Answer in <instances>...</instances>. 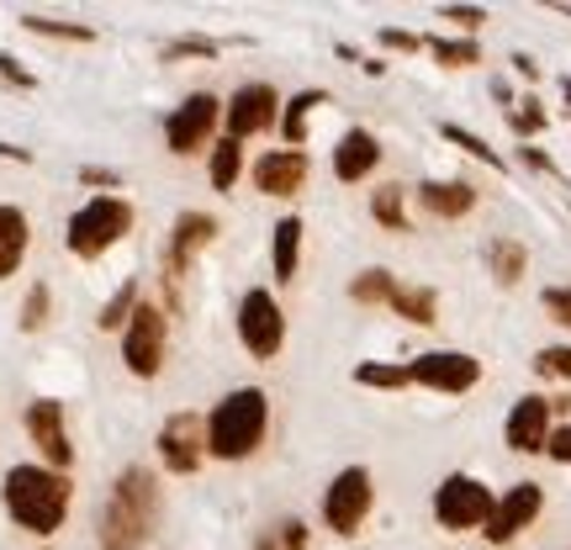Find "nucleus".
Returning a JSON list of instances; mask_svg holds the SVG:
<instances>
[{
  "instance_id": "nucleus-33",
  "label": "nucleus",
  "mask_w": 571,
  "mask_h": 550,
  "mask_svg": "<svg viewBox=\"0 0 571 550\" xmlns=\"http://www.w3.org/2000/svg\"><path fill=\"white\" fill-rule=\"evenodd\" d=\"M355 381H360V386H381V392H397V386H413V376H407V366H381V360H366V366H355Z\"/></svg>"
},
{
  "instance_id": "nucleus-9",
  "label": "nucleus",
  "mask_w": 571,
  "mask_h": 550,
  "mask_svg": "<svg viewBox=\"0 0 571 550\" xmlns=\"http://www.w3.org/2000/svg\"><path fill=\"white\" fill-rule=\"evenodd\" d=\"M238 339H243V349L254 360H275L281 355V344H286V312H281V302L270 297L265 286L243 291V302H238Z\"/></svg>"
},
{
  "instance_id": "nucleus-37",
  "label": "nucleus",
  "mask_w": 571,
  "mask_h": 550,
  "mask_svg": "<svg viewBox=\"0 0 571 550\" xmlns=\"http://www.w3.org/2000/svg\"><path fill=\"white\" fill-rule=\"evenodd\" d=\"M43 323H48V286L37 280L33 291H27V302H22V328H27V334H37Z\"/></svg>"
},
{
  "instance_id": "nucleus-35",
  "label": "nucleus",
  "mask_w": 571,
  "mask_h": 550,
  "mask_svg": "<svg viewBox=\"0 0 571 550\" xmlns=\"http://www.w3.org/2000/svg\"><path fill=\"white\" fill-rule=\"evenodd\" d=\"M535 371L539 376H556V381H571V344H550L535 355Z\"/></svg>"
},
{
  "instance_id": "nucleus-29",
  "label": "nucleus",
  "mask_w": 571,
  "mask_h": 550,
  "mask_svg": "<svg viewBox=\"0 0 571 550\" xmlns=\"http://www.w3.org/2000/svg\"><path fill=\"white\" fill-rule=\"evenodd\" d=\"M429 53H435L444 69H466V64H481V48H476V37H429L424 43Z\"/></svg>"
},
{
  "instance_id": "nucleus-16",
  "label": "nucleus",
  "mask_w": 571,
  "mask_h": 550,
  "mask_svg": "<svg viewBox=\"0 0 571 550\" xmlns=\"http://www.w3.org/2000/svg\"><path fill=\"white\" fill-rule=\"evenodd\" d=\"M307 180V154L302 148H270L254 159V191L260 196H275V202H286V196H297Z\"/></svg>"
},
{
  "instance_id": "nucleus-22",
  "label": "nucleus",
  "mask_w": 571,
  "mask_h": 550,
  "mask_svg": "<svg viewBox=\"0 0 571 550\" xmlns=\"http://www.w3.org/2000/svg\"><path fill=\"white\" fill-rule=\"evenodd\" d=\"M386 308L397 312V318H407V323H418V328H435L439 323V297L429 286H397Z\"/></svg>"
},
{
  "instance_id": "nucleus-7",
  "label": "nucleus",
  "mask_w": 571,
  "mask_h": 550,
  "mask_svg": "<svg viewBox=\"0 0 571 550\" xmlns=\"http://www.w3.org/2000/svg\"><path fill=\"white\" fill-rule=\"evenodd\" d=\"M165 344H169L165 308L138 302V312L128 318V328H122V360H128V371L138 381H154L165 371Z\"/></svg>"
},
{
  "instance_id": "nucleus-18",
  "label": "nucleus",
  "mask_w": 571,
  "mask_h": 550,
  "mask_svg": "<svg viewBox=\"0 0 571 550\" xmlns=\"http://www.w3.org/2000/svg\"><path fill=\"white\" fill-rule=\"evenodd\" d=\"M381 165V143L370 128H349V133L338 138L334 148V175L344 186H355V180H370V170Z\"/></svg>"
},
{
  "instance_id": "nucleus-34",
  "label": "nucleus",
  "mask_w": 571,
  "mask_h": 550,
  "mask_svg": "<svg viewBox=\"0 0 571 550\" xmlns=\"http://www.w3.org/2000/svg\"><path fill=\"white\" fill-rule=\"evenodd\" d=\"M545 122H550V117H545V106H539L535 96H524L519 106H508V128H513L519 138H535Z\"/></svg>"
},
{
  "instance_id": "nucleus-46",
  "label": "nucleus",
  "mask_w": 571,
  "mask_h": 550,
  "mask_svg": "<svg viewBox=\"0 0 571 550\" xmlns=\"http://www.w3.org/2000/svg\"><path fill=\"white\" fill-rule=\"evenodd\" d=\"M0 159H22V165H27L33 154H27V148H16V143H0Z\"/></svg>"
},
{
  "instance_id": "nucleus-23",
  "label": "nucleus",
  "mask_w": 571,
  "mask_h": 550,
  "mask_svg": "<svg viewBox=\"0 0 571 550\" xmlns=\"http://www.w3.org/2000/svg\"><path fill=\"white\" fill-rule=\"evenodd\" d=\"M323 101H329V91H302V96H292V101L281 106V138H286V148H302L307 143V117Z\"/></svg>"
},
{
  "instance_id": "nucleus-8",
  "label": "nucleus",
  "mask_w": 571,
  "mask_h": 550,
  "mask_svg": "<svg viewBox=\"0 0 571 550\" xmlns=\"http://www.w3.org/2000/svg\"><path fill=\"white\" fill-rule=\"evenodd\" d=\"M370 503H376V481H370V471L366 466H344V471L329 481V492H323V524L349 540V535L366 524Z\"/></svg>"
},
{
  "instance_id": "nucleus-32",
  "label": "nucleus",
  "mask_w": 571,
  "mask_h": 550,
  "mask_svg": "<svg viewBox=\"0 0 571 550\" xmlns=\"http://www.w3.org/2000/svg\"><path fill=\"white\" fill-rule=\"evenodd\" d=\"M22 27L27 33H43V37H64V43H91L96 37V27H85V22H53V16H22Z\"/></svg>"
},
{
  "instance_id": "nucleus-13",
  "label": "nucleus",
  "mask_w": 571,
  "mask_h": 550,
  "mask_svg": "<svg viewBox=\"0 0 571 550\" xmlns=\"http://www.w3.org/2000/svg\"><path fill=\"white\" fill-rule=\"evenodd\" d=\"M22 423H27V440L37 445L43 466H53V471H69V466H74V445H69V429H64V403L37 397V403H27Z\"/></svg>"
},
{
  "instance_id": "nucleus-45",
  "label": "nucleus",
  "mask_w": 571,
  "mask_h": 550,
  "mask_svg": "<svg viewBox=\"0 0 571 550\" xmlns=\"http://www.w3.org/2000/svg\"><path fill=\"white\" fill-rule=\"evenodd\" d=\"M524 165H535V170H545V175H556V165H550L539 148H524Z\"/></svg>"
},
{
  "instance_id": "nucleus-11",
  "label": "nucleus",
  "mask_w": 571,
  "mask_h": 550,
  "mask_svg": "<svg viewBox=\"0 0 571 550\" xmlns=\"http://www.w3.org/2000/svg\"><path fill=\"white\" fill-rule=\"evenodd\" d=\"M223 122H228L234 143L265 133V128H281V96H275V85H265V80L238 85L234 96H228V106H223Z\"/></svg>"
},
{
  "instance_id": "nucleus-28",
  "label": "nucleus",
  "mask_w": 571,
  "mask_h": 550,
  "mask_svg": "<svg viewBox=\"0 0 571 550\" xmlns=\"http://www.w3.org/2000/svg\"><path fill=\"white\" fill-rule=\"evenodd\" d=\"M138 302H143V297H138V280H122V291H117V297H106L102 318H96V328H102V334H117V328H128V318L138 312Z\"/></svg>"
},
{
  "instance_id": "nucleus-6",
  "label": "nucleus",
  "mask_w": 571,
  "mask_h": 550,
  "mask_svg": "<svg viewBox=\"0 0 571 550\" xmlns=\"http://www.w3.org/2000/svg\"><path fill=\"white\" fill-rule=\"evenodd\" d=\"M492 509H498V498H492V487L487 481L466 477V471H455V477L439 481L435 492V518L444 524V529H487V518H492Z\"/></svg>"
},
{
  "instance_id": "nucleus-44",
  "label": "nucleus",
  "mask_w": 571,
  "mask_h": 550,
  "mask_svg": "<svg viewBox=\"0 0 571 550\" xmlns=\"http://www.w3.org/2000/svg\"><path fill=\"white\" fill-rule=\"evenodd\" d=\"M513 69H519L524 80H539V64H535V59H530V53H513Z\"/></svg>"
},
{
  "instance_id": "nucleus-3",
  "label": "nucleus",
  "mask_w": 571,
  "mask_h": 550,
  "mask_svg": "<svg viewBox=\"0 0 571 550\" xmlns=\"http://www.w3.org/2000/svg\"><path fill=\"white\" fill-rule=\"evenodd\" d=\"M265 429H270V397L260 386H238L206 418V455L212 461H249L265 445Z\"/></svg>"
},
{
  "instance_id": "nucleus-1",
  "label": "nucleus",
  "mask_w": 571,
  "mask_h": 550,
  "mask_svg": "<svg viewBox=\"0 0 571 550\" xmlns=\"http://www.w3.org/2000/svg\"><path fill=\"white\" fill-rule=\"evenodd\" d=\"M154 518H159V481L148 466H128L106 492L96 540H102V550H138L148 540Z\"/></svg>"
},
{
  "instance_id": "nucleus-12",
  "label": "nucleus",
  "mask_w": 571,
  "mask_h": 550,
  "mask_svg": "<svg viewBox=\"0 0 571 550\" xmlns=\"http://www.w3.org/2000/svg\"><path fill=\"white\" fill-rule=\"evenodd\" d=\"M407 376L429 392H471L481 381V360L466 349H429V355L407 360Z\"/></svg>"
},
{
  "instance_id": "nucleus-40",
  "label": "nucleus",
  "mask_w": 571,
  "mask_h": 550,
  "mask_svg": "<svg viewBox=\"0 0 571 550\" xmlns=\"http://www.w3.org/2000/svg\"><path fill=\"white\" fill-rule=\"evenodd\" d=\"M381 48H392V53H418V48H424V37L403 33V27H381Z\"/></svg>"
},
{
  "instance_id": "nucleus-39",
  "label": "nucleus",
  "mask_w": 571,
  "mask_h": 550,
  "mask_svg": "<svg viewBox=\"0 0 571 550\" xmlns=\"http://www.w3.org/2000/svg\"><path fill=\"white\" fill-rule=\"evenodd\" d=\"M439 16H444V22H455L461 33H476V27L487 22V11H481V5H444Z\"/></svg>"
},
{
  "instance_id": "nucleus-4",
  "label": "nucleus",
  "mask_w": 571,
  "mask_h": 550,
  "mask_svg": "<svg viewBox=\"0 0 571 550\" xmlns=\"http://www.w3.org/2000/svg\"><path fill=\"white\" fill-rule=\"evenodd\" d=\"M133 234V202L128 196H91L69 217L64 243L74 260H102L111 243H122Z\"/></svg>"
},
{
  "instance_id": "nucleus-36",
  "label": "nucleus",
  "mask_w": 571,
  "mask_h": 550,
  "mask_svg": "<svg viewBox=\"0 0 571 550\" xmlns=\"http://www.w3.org/2000/svg\"><path fill=\"white\" fill-rule=\"evenodd\" d=\"M165 59H217V43H212V37H175V43H169L165 48Z\"/></svg>"
},
{
  "instance_id": "nucleus-21",
  "label": "nucleus",
  "mask_w": 571,
  "mask_h": 550,
  "mask_svg": "<svg viewBox=\"0 0 571 550\" xmlns=\"http://www.w3.org/2000/svg\"><path fill=\"white\" fill-rule=\"evenodd\" d=\"M297 260H302V217L286 212V217L275 223V239H270V271H275V280H292V275H297Z\"/></svg>"
},
{
  "instance_id": "nucleus-42",
  "label": "nucleus",
  "mask_w": 571,
  "mask_h": 550,
  "mask_svg": "<svg viewBox=\"0 0 571 550\" xmlns=\"http://www.w3.org/2000/svg\"><path fill=\"white\" fill-rule=\"evenodd\" d=\"M545 455H550V461H561V466H571V423L550 429V445H545Z\"/></svg>"
},
{
  "instance_id": "nucleus-15",
  "label": "nucleus",
  "mask_w": 571,
  "mask_h": 550,
  "mask_svg": "<svg viewBox=\"0 0 571 550\" xmlns=\"http://www.w3.org/2000/svg\"><path fill=\"white\" fill-rule=\"evenodd\" d=\"M206 455V423L197 412H175L165 429H159V466L175 477H191Z\"/></svg>"
},
{
  "instance_id": "nucleus-43",
  "label": "nucleus",
  "mask_w": 571,
  "mask_h": 550,
  "mask_svg": "<svg viewBox=\"0 0 571 550\" xmlns=\"http://www.w3.org/2000/svg\"><path fill=\"white\" fill-rule=\"evenodd\" d=\"M80 186H106V191H122V175H117V170H96V165H85V170H80Z\"/></svg>"
},
{
  "instance_id": "nucleus-19",
  "label": "nucleus",
  "mask_w": 571,
  "mask_h": 550,
  "mask_svg": "<svg viewBox=\"0 0 571 550\" xmlns=\"http://www.w3.org/2000/svg\"><path fill=\"white\" fill-rule=\"evenodd\" d=\"M418 206H424L429 217L455 223V217H466L471 206H476V186H471V180H424V186H418Z\"/></svg>"
},
{
  "instance_id": "nucleus-25",
  "label": "nucleus",
  "mask_w": 571,
  "mask_h": 550,
  "mask_svg": "<svg viewBox=\"0 0 571 550\" xmlns=\"http://www.w3.org/2000/svg\"><path fill=\"white\" fill-rule=\"evenodd\" d=\"M403 196H407V191H403V186H392V180L370 191V217H376V223H381L386 234H407V212H403Z\"/></svg>"
},
{
  "instance_id": "nucleus-2",
  "label": "nucleus",
  "mask_w": 571,
  "mask_h": 550,
  "mask_svg": "<svg viewBox=\"0 0 571 550\" xmlns=\"http://www.w3.org/2000/svg\"><path fill=\"white\" fill-rule=\"evenodd\" d=\"M5 514L16 518L22 529H33V535H59L69 518V498H74V487H69L64 471H53V466H11L5 471Z\"/></svg>"
},
{
  "instance_id": "nucleus-30",
  "label": "nucleus",
  "mask_w": 571,
  "mask_h": 550,
  "mask_svg": "<svg viewBox=\"0 0 571 550\" xmlns=\"http://www.w3.org/2000/svg\"><path fill=\"white\" fill-rule=\"evenodd\" d=\"M260 550H307V524L297 514L265 524V529H260Z\"/></svg>"
},
{
  "instance_id": "nucleus-31",
  "label": "nucleus",
  "mask_w": 571,
  "mask_h": 550,
  "mask_svg": "<svg viewBox=\"0 0 571 550\" xmlns=\"http://www.w3.org/2000/svg\"><path fill=\"white\" fill-rule=\"evenodd\" d=\"M439 133L450 138V143H455V148H466L471 159H481V165H487V170H503V154H498V148H492V143H487V138H476V133H471V128H455V122H444V128H439Z\"/></svg>"
},
{
  "instance_id": "nucleus-24",
  "label": "nucleus",
  "mask_w": 571,
  "mask_h": 550,
  "mask_svg": "<svg viewBox=\"0 0 571 550\" xmlns=\"http://www.w3.org/2000/svg\"><path fill=\"white\" fill-rule=\"evenodd\" d=\"M487 265H492V280H498V286H519L524 271H530V249H524L519 239H492Z\"/></svg>"
},
{
  "instance_id": "nucleus-17",
  "label": "nucleus",
  "mask_w": 571,
  "mask_h": 550,
  "mask_svg": "<svg viewBox=\"0 0 571 550\" xmlns=\"http://www.w3.org/2000/svg\"><path fill=\"white\" fill-rule=\"evenodd\" d=\"M508 450L519 455H539L550 445V397H519L513 412H508Z\"/></svg>"
},
{
  "instance_id": "nucleus-14",
  "label": "nucleus",
  "mask_w": 571,
  "mask_h": 550,
  "mask_svg": "<svg viewBox=\"0 0 571 550\" xmlns=\"http://www.w3.org/2000/svg\"><path fill=\"white\" fill-rule=\"evenodd\" d=\"M539 509H545V492H539V481H513L503 498H498V509H492V518H487V546H508L513 535H524L530 524L539 518Z\"/></svg>"
},
{
  "instance_id": "nucleus-20",
  "label": "nucleus",
  "mask_w": 571,
  "mask_h": 550,
  "mask_svg": "<svg viewBox=\"0 0 571 550\" xmlns=\"http://www.w3.org/2000/svg\"><path fill=\"white\" fill-rule=\"evenodd\" d=\"M27 243H33V223H27V212H22V206H5V202H0V280L22 271V260H27Z\"/></svg>"
},
{
  "instance_id": "nucleus-27",
  "label": "nucleus",
  "mask_w": 571,
  "mask_h": 550,
  "mask_svg": "<svg viewBox=\"0 0 571 550\" xmlns=\"http://www.w3.org/2000/svg\"><path fill=\"white\" fill-rule=\"evenodd\" d=\"M212 191H234L238 186V170H243V143L234 138H223V143H212Z\"/></svg>"
},
{
  "instance_id": "nucleus-5",
  "label": "nucleus",
  "mask_w": 571,
  "mask_h": 550,
  "mask_svg": "<svg viewBox=\"0 0 571 550\" xmlns=\"http://www.w3.org/2000/svg\"><path fill=\"white\" fill-rule=\"evenodd\" d=\"M212 239H217V217H212V212H180V217H175L169 243H165L169 308H180V297H186V275H191V260H197Z\"/></svg>"
},
{
  "instance_id": "nucleus-41",
  "label": "nucleus",
  "mask_w": 571,
  "mask_h": 550,
  "mask_svg": "<svg viewBox=\"0 0 571 550\" xmlns=\"http://www.w3.org/2000/svg\"><path fill=\"white\" fill-rule=\"evenodd\" d=\"M0 80H5V85H16V91H33V85H37L33 69H22L11 53H0Z\"/></svg>"
},
{
  "instance_id": "nucleus-10",
  "label": "nucleus",
  "mask_w": 571,
  "mask_h": 550,
  "mask_svg": "<svg viewBox=\"0 0 571 550\" xmlns=\"http://www.w3.org/2000/svg\"><path fill=\"white\" fill-rule=\"evenodd\" d=\"M223 122V101L212 96V91H197V96H186V101L175 106L165 117V143L175 159H191V154H202L212 128Z\"/></svg>"
},
{
  "instance_id": "nucleus-38",
  "label": "nucleus",
  "mask_w": 571,
  "mask_h": 550,
  "mask_svg": "<svg viewBox=\"0 0 571 550\" xmlns=\"http://www.w3.org/2000/svg\"><path fill=\"white\" fill-rule=\"evenodd\" d=\"M539 302H545V312H550L556 323H567V328H571V286H545V297H539Z\"/></svg>"
},
{
  "instance_id": "nucleus-26",
  "label": "nucleus",
  "mask_w": 571,
  "mask_h": 550,
  "mask_svg": "<svg viewBox=\"0 0 571 550\" xmlns=\"http://www.w3.org/2000/svg\"><path fill=\"white\" fill-rule=\"evenodd\" d=\"M392 291H397V275L386 271V265H370L349 280V297L360 302V308H376V302H392Z\"/></svg>"
}]
</instances>
